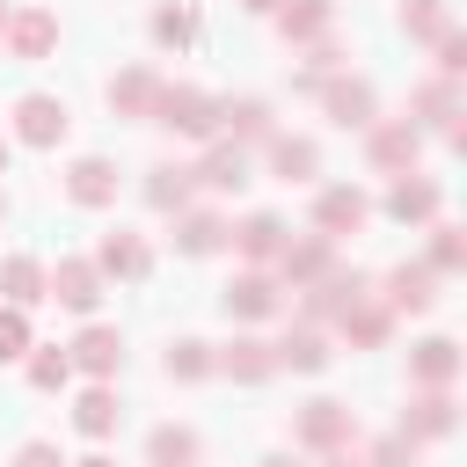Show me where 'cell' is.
Returning a JSON list of instances; mask_svg holds the SVG:
<instances>
[{
	"label": "cell",
	"mask_w": 467,
	"mask_h": 467,
	"mask_svg": "<svg viewBox=\"0 0 467 467\" xmlns=\"http://www.w3.org/2000/svg\"><path fill=\"white\" fill-rule=\"evenodd\" d=\"M153 124H168V131H182V139H219V102H212L204 88H175V80H161V95H153Z\"/></svg>",
	"instance_id": "cell-1"
},
{
	"label": "cell",
	"mask_w": 467,
	"mask_h": 467,
	"mask_svg": "<svg viewBox=\"0 0 467 467\" xmlns=\"http://www.w3.org/2000/svg\"><path fill=\"white\" fill-rule=\"evenodd\" d=\"M44 299H58V306H73V314H95V306H102V270H95L88 255H58V263L44 270Z\"/></svg>",
	"instance_id": "cell-2"
},
{
	"label": "cell",
	"mask_w": 467,
	"mask_h": 467,
	"mask_svg": "<svg viewBox=\"0 0 467 467\" xmlns=\"http://www.w3.org/2000/svg\"><path fill=\"white\" fill-rule=\"evenodd\" d=\"M358 299H372V277H365V270H343V263H336V270H321V277L306 285V321H343V314H350Z\"/></svg>",
	"instance_id": "cell-3"
},
{
	"label": "cell",
	"mask_w": 467,
	"mask_h": 467,
	"mask_svg": "<svg viewBox=\"0 0 467 467\" xmlns=\"http://www.w3.org/2000/svg\"><path fill=\"white\" fill-rule=\"evenodd\" d=\"M0 44H7V58L36 66V58H51V44H58V15H51V7H7Z\"/></svg>",
	"instance_id": "cell-4"
},
{
	"label": "cell",
	"mask_w": 467,
	"mask_h": 467,
	"mask_svg": "<svg viewBox=\"0 0 467 467\" xmlns=\"http://www.w3.org/2000/svg\"><path fill=\"white\" fill-rule=\"evenodd\" d=\"M292 438H299L306 452H336V445L358 438V416H350L343 401H306V409L292 416Z\"/></svg>",
	"instance_id": "cell-5"
},
{
	"label": "cell",
	"mask_w": 467,
	"mask_h": 467,
	"mask_svg": "<svg viewBox=\"0 0 467 467\" xmlns=\"http://www.w3.org/2000/svg\"><path fill=\"white\" fill-rule=\"evenodd\" d=\"M66 358H73V372H88V379H117V372H124V336H117L109 321H88V328L66 343Z\"/></svg>",
	"instance_id": "cell-6"
},
{
	"label": "cell",
	"mask_w": 467,
	"mask_h": 467,
	"mask_svg": "<svg viewBox=\"0 0 467 467\" xmlns=\"http://www.w3.org/2000/svg\"><path fill=\"white\" fill-rule=\"evenodd\" d=\"M365 219H372V197H365L358 182H328V190L314 197V234H328V241H336V234H358Z\"/></svg>",
	"instance_id": "cell-7"
},
{
	"label": "cell",
	"mask_w": 467,
	"mask_h": 467,
	"mask_svg": "<svg viewBox=\"0 0 467 467\" xmlns=\"http://www.w3.org/2000/svg\"><path fill=\"white\" fill-rule=\"evenodd\" d=\"M321 270H336V241H328V234H306V241H292V234H285V248H277V285L306 292Z\"/></svg>",
	"instance_id": "cell-8"
},
{
	"label": "cell",
	"mask_w": 467,
	"mask_h": 467,
	"mask_svg": "<svg viewBox=\"0 0 467 467\" xmlns=\"http://www.w3.org/2000/svg\"><path fill=\"white\" fill-rule=\"evenodd\" d=\"M277 306H285V285H277L263 263H248V270L226 285V314H234V321H270Z\"/></svg>",
	"instance_id": "cell-9"
},
{
	"label": "cell",
	"mask_w": 467,
	"mask_h": 467,
	"mask_svg": "<svg viewBox=\"0 0 467 467\" xmlns=\"http://www.w3.org/2000/svg\"><path fill=\"white\" fill-rule=\"evenodd\" d=\"M66 124H73V117H66L58 95H22V102H15V139H22V146H58Z\"/></svg>",
	"instance_id": "cell-10"
},
{
	"label": "cell",
	"mask_w": 467,
	"mask_h": 467,
	"mask_svg": "<svg viewBox=\"0 0 467 467\" xmlns=\"http://www.w3.org/2000/svg\"><path fill=\"white\" fill-rule=\"evenodd\" d=\"M416 146H423V131H416L409 117H394V124H372V139H365L372 168H387V175H416Z\"/></svg>",
	"instance_id": "cell-11"
},
{
	"label": "cell",
	"mask_w": 467,
	"mask_h": 467,
	"mask_svg": "<svg viewBox=\"0 0 467 467\" xmlns=\"http://www.w3.org/2000/svg\"><path fill=\"white\" fill-rule=\"evenodd\" d=\"M190 175H197V190H219V197H234V190H248V182H255V175H248L241 139H212V153H204Z\"/></svg>",
	"instance_id": "cell-12"
},
{
	"label": "cell",
	"mask_w": 467,
	"mask_h": 467,
	"mask_svg": "<svg viewBox=\"0 0 467 467\" xmlns=\"http://www.w3.org/2000/svg\"><path fill=\"white\" fill-rule=\"evenodd\" d=\"M387 314H431L438 306V270L431 263H401V270H387V299H379Z\"/></svg>",
	"instance_id": "cell-13"
},
{
	"label": "cell",
	"mask_w": 467,
	"mask_h": 467,
	"mask_svg": "<svg viewBox=\"0 0 467 467\" xmlns=\"http://www.w3.org/2000/svg\"><path fill=\"white\" fill-rule=\"evenodd\" d=\"M314 95H321V109H328L336 124H379V117H372V88L350 80V73H321Z\"/></svg>",
	"instance_id": "cell-14"
},
{
	"label": "cell",
	"mask_w": 467,
	"mask_h": 467,
	"mask_svg": "<svg viewBox=\"0 0 467 467\" xmlns=\"http://www.w3.org/2000/svg\"><path fill=\"white\" fill-rule=\"evenodd\" d=\"M66 197H73V204H88V212H102V204L117 197V161H102V153H80V161L66 168Z\"/></svg>",
	"instance_id": "cell-15"
},
{
	"label": "cell",
	"mask_w": 467,
	"mask_h": 467,
	"mask_svg": "<svg viewBox=\"0 0 467 467\" xmlns=\"http://www.w3.org/2000/svg\"><path fill=\"white\" fill-rule=\"evenodd\" d=\"M95 270H102V277H146V270H153V248H146L139 234L117 226V234L95 241Z\"/></svg>",
	"instance_id": "cell-16"
},
{
	"label": "cell",
	"mask_w": 467,
	"mask_h": 467,
	"mask_svg": "<svg viewBox=\"0 0 467 467\" xmlns=\"http://www.w3.org/2000/svg\"><path fill=\"white\" fill-rule=\"evenodd\" d=\"M212 365H219L226 379H241V387H255V379H270V372H277V350H270L263 336H234V343H226V350H219Z\"/></svg>",
	"instance_id": "cell-17"
},
{
	"label": "cell",
	"mask_w": 467,
	"mask_h": 467,
	"mask_svg": "<svg viewBox=\"0 0 467 467\" xmlns=\"http://www.w3.org/2000/svg\"><path fill=\"white\" fill-rule=\"evenodd\" d=\"M409 379H416V387H452V379H460V343H452V336H423V343L409 350Z\"/></svg>",
	"instance_id": "cell-18"
},
{
	"label": "cell",
	"mask_w": 467,
	"mask_h": 467,
	"mask_svg": "<svg viewBox=\"0 0 467 467\" xmlns=\"http://www.w3.org/2000/svg\"><path fill=\"white\" fill-rule=\"evenodd\" d=\"M117 423H124V401H117V387H109V379L80 387V401H73V431H80V438H109Z\"/></svg>",
	"instance_id": "cell-19"
},
{
	"label": "cell",
	"mask_w": 467,
	"mask_h": 467,
	"mask_svg": "<svg viewBox=\"0 0 467 467\" xmlns=\"http://www.w3.org/2000/svg\"><path fill=\"white\" fill-rule=\"evenodd\" d=\"M226 241H234L248 263H277V248H285V219H277V212H248L241 226H226Z\"/></svg>",
	"instance_id": "cell-20"
},
{
	"label": "cell",
	"mask_w": 467,
	"mask_h": 467,
	"mask_svg": "<svg viewBox=\"0 0 467 467\" xmlns=\"http://www.w3.org/2000/svg\"><path fill=\"white\" fill-rule=\"evenodd\" d=\"M153 95H161V73L153 66H124L109 80V109L117 117H153Z\"/></svg>",
	"instance_id": "cell-21"
},
{
	"label": "cell",
	"mask_w": 467,
	"mask_h": 467,
	"mask_svg": "<svg viewBox=\"0 0 467 467\" xmlns=\"http://www.w3.org/2000/svg\"><path fill=\"white\" fill-rule=\"evenodd\" d=\"M270 15H277V29H285V44H314V36H328L336 0H277Z\"/></svg>",
	"instance_id": "cell-22"
},
{
	"label": "cell",
	"mask_w": 467,
	"mask_h": 467,
	"mask_svg": "<svg viewBox=\"0 0 467 467\" xmlns=\"http://www.w3.org/2000/svg\"><path fill=\"white\" fill-rule=\"evenodd\" d=\"M190 197H197V175H190V168L161 161V168L146 175V204H153V212H168V219H175V212H190Z\"/></svg>",
	"instance_id": "cell-23"
},
{
	"label": "cell",
	"mask_w": 467,
	"mask_h": 467,
	"mask_svg": "<svg viewBox=\"0 0 467 467\" xmlns=\"http://www.w3.org/2000/svg\"><path fill=\"white\" fill-rule=\"evenodd\" d=\"M445 431H452V394L445 387H423L409 401V416H401V438H445Z\"/></svg>",
	"instance_id": "cell-24"
},
{
	"label": "cell",
	"mask_w": 467,
	"mask_h": 467,
	"mask_svg": "<svg viewBox=\"0 0 467 467\" xmlns=\"http://www.w3.org/2000/svg\"><path fill=\"white\" fill-rule=\"evenodd\" d=\"M387 212H394L401 226H423V219H438V182H423V175H401V182L387 190Z\"/></svg>",
	"instance_id": "cell-25"
},
{
	"label": "cell",
	"mask_w": 467,
	"mask_h": 467,
	"mask_svg": "<svg viewBox=\"0 0 467 467\" xmlns=\"http://www.w3.org/2000/svg\"><path fill=\"white\" fill-rule=\"evenodd\" d=\"M270 350H277L285 372H321V365H328V336H321L314 321H306V328H285V343H270Z\"/></svg>",
	"instance_id": "cell-26"
},
{
	"label": "cell",
	"mask_w": 467,
	"mask_h": 467,
	"mask_svg": "<svg viewBox=\"0 0 467 467\" xmlns=\"http://www.w3.org/2000/svg\"><path fill=\"white\" fill-rule=\"evenodd\" d=\"M175 248H182V255L226 248V219H219V212H175Z\"/></svg>",
	"instance_id": "cell-27"
},
{
	"label": "cell",
	"mask_w": 467,
	"mask_h": 467,
	"mask_svg": "<svg viewBox=\"0 0 467 467\" xmlns=\"http://www.w3.org/2000/svg\"><path fill=\"white\" fill-rule=\"evenodd\" d=\"M0 292H7V306H36L44 299V263L36 255H7L0 263Z\"/></svg>",
	"instance_id": "cell-28"
},
{
	"label": "cell",
	"mask_w": 467,
	"mask_h": 467,
	"mask_svg": "<svg viewBox=\"0 0 467 467\" xmlns=\"http://www.w3.org/2000/svg\"><path fill=\"white\" fill-rule=\"evenodd\" d=\"M146 460H153V467H197V431L161 423V431L146 438Z\"/></svg>",
	"instance_id": "cell-29"
},
{
	"label": "cell",
	"mask_w": 467,
	"mask_h": 467,
	"mask_svg": "<svg viewBox=\"0 0 467 467\" xmlns=\"http://www.w3.org/2000/svg\"><path fill=\"white\" fill-rule=\"evenodd\" d=\"M219 131L226 139H270V102H219Z\"/></svg>",
	"instance_id": "cell-30"
},
{
	"label": "cell",
	"mask_w": 467,
	"mask_h": 467,
	"mask_svg": "<svg viewBox=\"0 0 467 467\" xmlns=\"http://www.w3.org/2000/svg\"><path fill=\"white\" fill-rule=\"evenodd\" d=\"M314 161H321V153H314V139H285V131L270 139V168H277L285 182H306V175H314Z\"/></svg>",
	"instance_id": "cell-31"
},
{
	"label": "cell",
	"mask_w": 467,
	"mask_h": 467,
	"mask_svg": "<svg viewBox=\"0 0 467 467\" xmlns=\"http://www.w3.org/2000/svg\"><path fill=\"white\" fill-rule=\"evenodd\" d=\"M29 387H44V394H58V387H73V358L51 343V350H36L29 343Z\"/></svg>",
	"instance_id": "cell-32"
},
{
	"label": "cell",
	"mask_w": 467,
	"mask_h": 467,
	"mask_svg": "<svg viewBox=\"0 0 467 467\" xmlns=\"http://www.w3.org/2000/svg\"><path fill=\"white\" fill-rule=\"evenodd\" d=\"M387 328H394V314H387L379 299H358V306L343 314V336H350V343H379Z\"/></svg>",
	"instance_id": "cell-33"
},
{
	"label": "cell",
	"mask_w": 467,
	"mask_h": 467,
	"mask_svg": "<svg viewBox=\"0 0 467 467\" xmlns=\"http://www.w3.org/2000/svg\"><path fill=\"white\" fill-rule=\"evenodd\" d=\"M204 372H219L212 365V343H197V336L168 343V379H204Z\"/></svg>",
	"instance_id": "cell-34"
},
{
	"label": "cell",
	"mask_w": 467,
	"mask_h": 467,
	"mask_svg": "<svg viewBox=\"0 0 467 467\" xmlns=\"http://www.w3.org/2000/svg\"><path fill=\"white\" fill-rule=\"evenodd\" d=\"M401 29H409V36H431V44H438V36L452 29V15H445V0H401Z\"/></svg>",
	"instance_id": "cell-35"
},
{
	"label": "cell",
	"mask_w": 467,
	"mask_h": 467,
	"mask_svg": "<svg viewBox=\"0 0 467 467\" xmlns=\"http://www.w3.org/2000/svg\"><path fill=\"white\" fill-rule=\"evenodd\" d=\"M153 44H161V51L197 44V15H190V7H161V15H153Z\"/></svg>",
	"instance_id": "cell-36"
},
{
	"label": "cell",
	"mask_w": 467,
	"mask_h": 467,
	"mask_svg": "<svg viewBox=\"0 0 467 467\" xmlns=\"http://www.w3.org/2000/svg\"><path fill=\"white\" fill-rule=\"evenodd\" d=\"M29 358V306H0V365Z\"/></svg>",
	"instance_id": "cell-37"
},
{
	"label": "cell",
	"mask_w": 467,
	"mask_h": 467,
	"mask_svg": "<svg viewBox=\"0 0 467 467\" xmlns=\"http://www.w3.org/2000/svg\"><path fill=\"white\" fill-rule=\"evenodd\" d=\"M365 467H416V438H401V431L379 438V445L365 452Z\"/></svg>",
	"instance_id": "cell-38"
},
{
	"label": "cell",
	"mask_w": 467,
	"mask_h": 467,
	"mask_svg": "<svg viewBox=\"0 0 467 467\" xmlns=\"http://www.w3.org/2000/svg\"><path fill=\"white\" fill-rule=\"evenodd\" d=\"M431 234H438V248H431V270H460V226H445V219H438Z\"/></svg>",
	"instance_id": "cell-39"
},
{
	"label": "cell",
	"mask_w": 467,
	"mask_h": 467,
	"mask_svg": "<svg viewBox=\"0 0 467 467\" xmlns=\"http://www.w3.org/2000/svg\"><path fill=\"white\" fill-rule=\"evenodd\" d=\"M15 467H66V460H58V445H44V438H29V445L15 452Z\"/></svg>",
	"instance_id": "cell-40"
},
{
	"label": "cell",
	"mask_w": 467,
	"mask_h": 467,
	"mask_svg": "<svg viewBox=\"0 0 467 467\" xmlns=\"http://www.w3.org/2000/svg\"><path fill=\"white\" fill-rule=\"evenodd\" d=\"M321 467H365V452H350V445H336V452H328Z\"/></svg>",
	"instance_id": "cell-41"
},
{
	"label": "cell",
	"mask_w": 467,
	"mask_h": 467,
	"mask_svg": "<svg viewBox=\"0 0 467 467\" xmlns=\"http://www.w3.org/2000/svg\"><path fill=\"white\" fill-rule=\"evenodd\" d=\"M66 467H117V460H102V452H88V460H66Z\"/></svg>",
	"instance_id": "cell-42"
},
{
	"label": "cell",
	"mask_w": 467,
	"mask_h": 467,
	"mask_svg": "<svg viewBox=\"0 0 467 467\" xmlns=\"http://www.w3.org/2000/svg\"><path fill=\"white\" fill-rule=\"evenodd\" d=\"M263 467H306V460H292V452H277V460H263Z\"/></svg>",
	"instance_id": "cell-43"
},
{
	"label": "cell",
	"mask_w": 467,
	"mask_h": 467,
	"mask_svg": "<svg viewBox=\"0 0 467 467\" xmlns=\"http://www.w3.org/2000/svg\"><path fill=\"white\" fill-rule=\"evenodd\" d=\"M241 7H255V15H270V7H277V0H241Z\"/></svg>",
	"instance_id": "cell-44"
},
{
	"label": "cell",
	"mask_w": 467,
	"mask_h": 467,
	"mask_svg": "<svg viewBox=\"0 0 467 467\" xmlns=\"http://www.w3.org/2000/svg\"><path fill=\"white\" fill-rule=\"evenodd\" d=\"M0 175H7V139H0Z\"/></svg>",
	"instance_id": "cell-45"
},
{
	"label": "cell",
	"mask_w": 467,
	"mask_h": 467,
	"mask_svg": "<svg viewBox=\"0 0 467 467\" xmlns=\"http://www.w3.org/2000/svg\"><path fill=\"white\" fill-rule=\"evenodd\" d=\"M0 29H7V0H0Z\"/></svg>",
	"instance_id": "cell-46"
},
{
	"label": "cell",
	"mask_w": 467,
	"mask_h": 467,
	"mask_svg": "<svg viewBox=\"0 0 467 467\" xmlns=\"http://www.w3.org/2000/svg\"><path fill=\"white\" fill-rule=\"evenodd\" d=\"M0 219H7V197H0Z\"/></svg>",
	"instance_id": "cell-47"
}]
</instances>
